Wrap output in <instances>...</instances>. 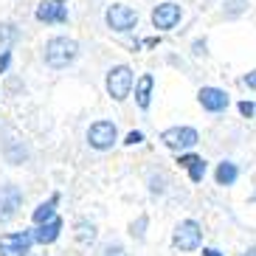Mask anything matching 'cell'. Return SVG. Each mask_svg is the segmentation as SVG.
Returning a JSON list of instances; mask_svg holds the SVG:
<instances>
[{"mask_svg": "<svg viewBox=\"0 0 256 256\" xmlns=\"http://www.w3.org/2000/svg\"><path fill=\"white\" fill-rule=\"evenodd\" d=\"M60 234H62V220L51 217L48 222H40L37 231H31V236H34V242H40V245H51V242L60 240Z\"/></svg>", "mask_w": 256, "mask_h": 256, "instance_id": "7c38bea8", "label": "cell"}, {"mask_svg": "<svg viewBox=\"0 0 256 256\" xmlns=\"http://www.w3.org/2000/svg\"><path fill=\"white\" fill-rule=\"evenodd\" d=\"M203 256H222L217 248H203Z\"/></svg>", "mask_w": 256, "mask_h": 256, "instance_id": "484cf974", "label": "cell"}, {"mask_svg": "<svg viewBox=\"0 0 256 256\" xmlns=\"http://www.w3.org/2000/svg\"><path fill=\"white\" fill-rule=\"evenodd\" d=\"M160 141H164V146H169V150H174V152H186V150H192V146H197L200 132H197L194 127H169V130L160 132Z\"/></svg>", "mask_w": 256, "mask_h": 256, "instance_id": "3957f363", "label": "cell"}, {"mask_svg": "<svg viewBox=\"0 0 256 256\" xmlns=\"http://www.w3.org/2000/svg\"><path fill=\"white\" fill-rule=\"evenodd\" d=\"M76 240L82 242V245H90V242L96 240V226L88 222V220H79V222H76Z\"/></svg>", "mask_w": 256, "mask_h": 256, "instance_id": "2e32d148", "label": "cell"}, {"mask_svg": "<svg viewBox=\"0 0 256 256\" xmlns=\"http://www.w3.org/2000/svg\"><path fill=\"white\" fill-rule=\"evenodd\" d=\"M242 84H245V88H250V90H256V70H250V74L242 76Z\"/></svg>", "mask_w": 256, "mask_h": 256, "instance_id": "cb8c5ba5", "label": "cell"}, {"mask_svg": "<svg viewBox=\"0 0 256 256\" xmlns=\"http://www.w3.org/2000/svg\"><path fill=\"white\" fill-rule=\"evenodd\" d=\"M217 186H234L236 183V178H240V169H236V164H231V160H222V164L217 166Z\"/></svg>", "mask_w": 256, "mask_h": 256, "instance_id": "5bb4252c", "label": "cell"}, {"mask_svg": "<svg viewBox=\"0 0 256 256\" xmlns=\"http://www.w3.org/2000/svg\"><path fill=\"white\" fill-rule=\"evenodd\" d=\"M188 169V178H192V183H200L206 178V160L203 158H194L192 164L186 166Z\"/></svg>", "mask_w": 256, "mask_h": 256, "instance_id": "ac0fdd59", "label": "cell"}, {"mask_svg": "<svg viewBox=\"0 0 256 256\" xmlns=\"http://www.w3.org/2000/svg\"><path fill=\"white\" fill-rule=\"evenodd\" d=\"M242 256H256V248H250V250H245Z\"/></svg>", "mask_w": 256, "mask_h": 256, "instance_id": "83f0119b", "label": "cell"}, {"mask_svg": "<svg viewBox=\"0 0 256 256\" xmlns=\"http://www.w3.org/2000/svg\"><path fill=\"white\" fill-rule=\"evenodd\" d=\"M197 102L203 104L206 113H222V110H228V104H231L228 93L220 90V88H203V90L197 93Z\"/></svg>", "mask_w": 256, "mask_h": 256, "instance_id": "9c48e42d", "label": "cell"}, {"mask_svg": "<svg viewBox=\"0 0 256 256\" xmlns=\"http://www.w3.org/2000/svg\"><path fill=\"white\" fill-rule=\"evenodd\" d=\"M194 54H206V46H203V42H194Z\"/></svg>", "mask_w": 256, "mask_h": 256, "instance_id": "4316f807", "label": "cell"}, {"mask_svg": "<svg viewBox=\"0 0 256 256\" xmlns=\"http://www.w3.org/2000/svg\"><path fill=\"white\" fill-rule=\"evenodd\" d=\"M104 23H107V28L118 31V34H127V31H132L138 26V14H136V8L124 6V3H113L107 8Z\"/></svg>", "mask_w": 256, "mask_h": 256, "instance_id": "277c9868", "label": "cell"}, {"mask_svg": "<svg viewBox=\"0 0 256 256\" xmlns=\"http://www.w3.org/2000/svg\"><path fill=\"white\" fill-rule=\"evenodd\" d=\"M17 37L20 34H17V28L12 23H0V51H6L12 42H17Z\"/></svg>", "mask_w": 256, "mask_h": 256, "instance_id": "e0dca14e", "label": "cell"}, {"mask_svg": "<svg viewBox=\"0 0 256 256\" xmlns=\"http://www.w3.org/2000/svg\"><path fill=\"white\" fill-rule=\"evenodd\" d=\"M116 141H118V130H116L113 121H93L90 130H88V144L98 152L113 150Z\"/></svg>", "mask_w": 256, "mask_h": 256, "instance_id": "5b68a950", "label": "cell"}, {"mask_svg": "<svg viewBox=\"0 0 256 256\" xmlns=\"http://www.w3.org/2000/svg\"><path fill=\"white\" fill-rule=\"evenodd\" d=\"M34 236L31 231H12L0 236V256H28Z\"/></svg>", "mask_w": 256, "mask_h": 256, "instance_id": "8992f818", "label": "cell"}, {"mask_svg": "<svg viewBox=\"0 0 256 256\" xmlns=\"http://www.w3.org/2000/svg\"><path fill=\"white\" fill-rule=\"evenodd\" d=\"M180 17H183V8L178 3H160V6L152 8V26L158 31H172L180 23Z\"/></svg>", "mask_w": 256, "mask_h": 256, "instance_id": "ba28073f", "label": "cell"}, {"mask_svg": "<svg viewBox=\"0 0 256 256\" xmlns=\"http://www.w3.org/2000/svg\"><path fill=\"white\" fill-rule=\"evenodd\" d=\"M132 84H136V76H132L130 65H116V68L107 70V93H110V98L124 102L132 93Z\"/></svg>", "mask_w": 256, "mask_h": 256, "instance_id": "7a4b0ae2", "label": "cell"}, {"mask_svg": "<svg viewBox=\"0 0 256 256\" xmlns=\"http://www.w3.org/2000/svg\"><path fill=\"white\" fill-rule=\"evenodd\" d=\"M8 65H12V54H8V51H0V74H6Z\"/></svg>", "mask_w": 256, "mask_h": 256, "instance_id": "603a6c76", "label": "cell"}, {"mask_svg": "<svg viewBox=\"0 0 256 256\" xmlns=\"http://www.w3.org/2000/svg\"><path fill=\"white\" fill-rule=\"evenodd\" d=\"M150 192L152 194H164V178H150Z\"/></svg>", "mask_w": 256, "mask_h": 256, "instance_id": "44dd1931", "label": "cell"}, {"mask_svg": "<svg viewBox=\"0 0 256 256\" xmlns=\"http://www.w3.org/2000/svg\"><path fill=\"white\" fill-rule=\"evenodd\" d=\"M76 56H79V42L70 40V37H51L46 42V48H42V60H46V65L54 70L68 68Z\"/></svg>", "mask_w": 256, "mask_h": 256, "instance_id": "6da1fadb", "label": "cell"}, {"mask_svg": "<svg viewBox=\"0 0 256 256\" xmlns=\"http://www.w3.org/2000/svg\"><path fill=\"white\" fill-rule=\"evenodd\" d=\"M152 88H155V76L152 74H144L141 79L136 82V102L141 110H150L152 104Z\"/></svg>", "mask_w": 256, "mask_h": 256, "instance_id": "4fadbf2b", "label": "cell"}, {"mask_svg": "<svg viewBox=\"0 0 256 256\" xmlns=\"http://www.w3.org/2000/svg\"><path fill=\"white\" fill-rule=\"evenodd\" d=\"M200 240H203V231H200V226H197L194 220H183L180 226L174 228V248L180 250H194L200 248Z\"/></svg>", "mask_w": 256, "mask_h": 256, "instance_id": "52a82bcc", "label": "cell"}, {"mask_svg": "<svg viewBox=\"0 0 256 256\" xmlns=\"http://www.w3.org/2000/svg\"><path fill=\"white\" fill-rule=\"evenodd\" d=\"M56 200L60 197L54 194L48 203H40L37 208H34V214H31V220H34V226H40V222H48L51 217H56Z\"/></svg>", "mask_w": 256, "mask_h": 256, "instance_id": "9a60e30c", "label": "cell"}, {"mask_svg": "<svg viewBox=\"0 0 256 256\" xmlns=\"http://www.w3.org/2000/svg\"><path fill=\"white\" fill-rule=\"evenodd\" d=\"M240 113L245 116V118H250V116L256 113V104L254 102H240Z\"/></svg>", "mask_w": 256, "mask_h": 256, "instance_id": "ffe728a7", "label": "cell"}, {"mask_svg": "<svg viewBox=\"0 0 256 256\" xmlns=\"http://www.w3.org/2000/svg\"><path fill=\"white\" fill-rule=\"evenodd\" d=\"M34 17L40 23H68V8L62 6V0H46L37 6Z\"/></svg>", "mask_w": 256, "mask_h": 256, "instance_id": "8fae6325", "label": "cell"}, {"mask_svg": "<svg viewBox=\"0 0 256 256\" xmlns=\"http://www.w3.org/2000/svg\"><path fill=\"white\" fill-rule=\"evenodd\" d=\"M104 256H124V248H121V245H107Z\"/></svg>", "mask_w": 256, "mask_h": 256, "instance_id": "d4e9b609", "label": "cell"}, {"mask_svg": "<svg viewBox=\"0 0 256 256\" xmlns=\"http://www.w3.org/2000/svg\"><path fill=\"white\" fill-rule=\"evenodd\" d=\"M141 141H144V132H141V130H132V132L127 136V141H124V144H130V146H136V144H141Z\"/></svg>", "mask_w": 256, "mask_h": 256, "instance_id": "7402d4cb", "label": "cell"}, {"mask_svg": "<svg viewBox=\"0 0 256 256\" xmlns=\"http://www.w3.org/2000/svg\"><path fill=\"white\" fill-rule=\"evenodd\" d=\"M23 203V192L17 186H3L0 188V222H8V220L17 214Z\"/></svg>", "mask_w": 256, "mask_h": 256, "instance_id": "30bf717a", "label": "cell"}, {"mask_svg": "<svg viewBox=\"0 0 256 256\" xmlns=\"http://www.w3.org/2000/svg\"><path fill=\"white\" fill-rule=\"evenodd\" d=\"M144 228H146V217H141L138 222H132V226H130V234H132L136 240H144Z\"/></svg>", "mask_w": 256, "mask_h": 256, "instance_id": "d6986e66", "label": "cell"}]
</instances>
